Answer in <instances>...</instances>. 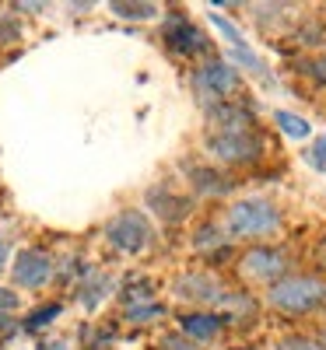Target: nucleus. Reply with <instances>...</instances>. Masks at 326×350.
<instances>
[{
  "label": "nucleus",
  "mask_w": 326,
  "mask_h": 350,
  "mask_svg": "<svg viewBox=\"0 0 326 350\" xmlns=\"http://www.w3.org/2000/svg\"><path fill=\"white\" fill-rule=\"evenodd\" d=\"M284 228V214L274 200H263V196H246V200H235L231 207L225 211V231L228 239H242V242H263L277 235Z\"/></svg>",
  "instance_id": "1"
},
{
  "label": "nucleus",
  "mask_w": 326,
  "mask_h": 350,
  "mask_svg": "<svg viewBox=\"0 0 326 350\" xmlns=\"http://www.w3.org/2000/svg\"><path fill=\"white\" fill-rule=\"evenodd\" d=\"M263 301L281 315H312L326 305V280L316 273H284L266 287Z\"/></svg>",
  "instance_id": "2"
},
{
  "label": "nucleus",
  "mask_w": 326,
  "mask_h": 350,
  "mask_svg": "<svg viewBox=\"0 0 326 350\" xmlns=\"http://www.w3.org/2000/svg\"><path fill=\"white\" fill-rule=\"evenodd\" d=\"M207 151L221 165H235V168H249L266 154V140L260 133L256 123L249 126H225V130H211L207 133Z\"/></svg>",
  "instance_id": "3"
},
{
  "label": "nucleus",
  "mask_w": 326,
  "mask_h": 350,
  "mask_svg": "<svg viewBox=\"0 0 326 350\" xmlns=\"http://www.w3.org/2000/svg\"><path fill=\"white\" fill-rule=\"evenodd\" d=\"M291 262H288V252L277 249V245H249L239 259H235V270H239V277L246 284H263V287H271L274 280H281Z\"/></svg>",
  "instance_id": "4"
},
{
  "label": "nucleus",
  "mask_w": 326,
  "mask_h": 350,
  "mask_svg": "<svg viewBox=\"0 0 326 350\" xmlns=\"http://www.w3.org/2000/svg\"><path fill=\"white\" fill-rule=\"evenodd\" d=\"M155 231H151V221H147L140 211H120L109 224H105V242L112 249H120L127 256H137L151 245Z\"/></svg>",
  "instance_id": "5"
},
{
  "label": "nucleus",
  "mask_w": 326,
  "mask_h": 350,
  "mask_svg": "<svg viewBox=\"0 0 326 350\" xmlns=\"http://www.w3.org/2000/svg\"><path fill=\"white\" fill-rule=\"evenodd\" d=\"M193 88L203 98H214V105L231 102V95L239 92V70H235L228 60H221V56H211L207 64H200L193 70Z\"/></svg>",
  "instance_id": "6"
},
{
  "label": "nucleus",
  "mask_w": 326,
  "mask_h": 350,
  "mask_svg": "<svg viewBox=\"0 0 326 350\" xmlns=\"http://www.w3.org/2000/svg\"><path fill=\"white\" fill-rule=\"evenodd\" d=\"M162 39H165L168 53L186 56V60L211 53V39H207L186 14H168V18H165V28H162Z\"/></svg>",
  "instance_id": "7"
},
{
  "label": "nucleus",
  "mask_w": 326,
  "mask_h": 350,
  "mask_svg": "<svg viewBox=\"0 0 326 350\" xmlns=\"http://www.w3.org/2000/svg\"><path fill=\"white\" fill-rule=\"evenodd\" d=\"M172 287H175V298L193 301V305H218V308H225V301H228V295H231V291H228L211 270L183 273Z\"/></svg>",
  "instance_id": "8"
},
{
  "label": "nucleus",
  "mask_w": 326,
  "mask_h": 350,
  "mask_svg": "<svg viewBox=\"0 0 326 350\" xmlns=\"http://www.w3.org/2000/svg\"><path fill=\"white\" fill-rule=\"evenodd\" d=\"M11 277L25 291L46 287L53 280V256L46 249H21L18 259H14V267H11Z\"/></svg>",
  "instance_id": "9"
},
{
  "label": "nucleus",
  "mask_w": 326,
  "mask_h": 350,
  "mask_svg": "<svg viewBox=\"0 0 326 350\" xmlns=\"http://www.w3.org/2000/svg\"><path fill=\"white\" fill-rule=\"evenodd\" d=\"M225 323H228L225 312H183V315H179V333L197 343V340L218 336V333L225 329Z\"/></svg>",
  "instance_id": "10"
},
{
  "label": "nucleus",
  "mask_w": 326,
  "mask_h": 350,
  "mask_svg": "<svg viewBox=\"0 0 326 350\" xmlns=\"http://www.w3.org/2000/svg\"><path fill=\"white\" fill-rule=\"evenodd\" d=\"M147 203H151V211L162 221H172V224L190 214V200L179 196V193H172L168 186H151V189H147Z\"/></svg>",
  "instance_id": "11"
},
{
  "label": "nucleus",
  "mask_w": 326,
  "mask_h": 350,
  "mask_svg": "<svg viewBox=\"0 0 326 350\" xmlns=\"http://www.w3.org/2000/svg\"><path fill=\"white\" fill-rule=\"evenodd\" d=\"M186 172H190L193 189H200L203 196H225V193H231V186H235L228 175H221V172H214V168H207V165H190Z\"/></svg>",
  "instance_id": "12"
},
{
  "label": "nucleus",
  "mask_w": 326,
  "mask_h": 350,
  "mask_svg": "<svg viewBox=\"0 0 326 350\" xmlns=\"http://www.w3.org/2000/svg\"><path fill=\"white\" fill-rule=\"evenodd\" d=\"M193 249L214 259V252L228 249V235H221V228L207 221V224H200V228H197V235H193Z\"/></svg>",
  "instance_id": "13"
},
{
  "label": "nucleus",
  "mask_w": 326,
  "mask_h": 350,
  "mask_svg": "<svg viewBox=\"0 0 326 350\" xmlns=\"http://www.w3.org/2000/svg\"><path fill=\"white\" fill-rule=\"evenodd\" d=\"M274 123L284 137H294V140H309L312 137V126L309 120H302L299 112H288V109H274Z\"/></svg>",
  "instance_id": "14"
},
{
  "label": "nucleus",
  "mask_w": 326,
  "mask_h": 350,
  "mask_svg": "<svg viewBox=\"0 0 326 350\" xmlns=\"http://www.w3.org/2000/svg\"><path fill=\"white\" fill-rule=\"evenodd\" d=\"M109 11L116 18H130V21H147V18H155L158 14V4H127V0H116V4H109Z\"/></svg>",
  "instance_id": "15"
},
{
  "label": "nucleus",
  "mask_w": 326,
  "mask_h": 350,
  "mask_svg": "<svg viewBox=\"0 0 326 350\" xmlns=\"http://www.w3.org/2000/svg\"><path fill=\"white\" fill-rule=\"evenodd\" d=\"M231 67L239 64L246 74H253V77H266V67H263V60L249 49V46H231V60H228Z\"/></svg>",
  "instance_id": "16"
},
{
  "label": "nucleus",
  "mask_w": 326,
  "mask_h": 350,
  "mask_svg": "<svg viewBox=\"0 0 326 350\" xmlns=\"http://www.w3.org/2000/svg\"><path fill=\"white\" fill-rule=\"evenodd\" d=\"M165 308L158 301H144V305H127V323L134 326H144V323H155V319H162Z\"/></svg>",
  "instance_id": "17"
},
{
  "label": "nucleus",
  "mask_w": 326,
  "mask_h": 350,
  "mask_svg": "<svg viewBox=\"0 0 326 350\" xmlns=\"http://www.w3.org/2000/svg\"><path fill=\"white\" fill-rule=\"evenodd\" d=\"M60 312H64V305H60V301H49V305H42V308H36L32 315H28V319H25V329H28V333H36V329H42V326H49V323H53V319H56V315H60Z\"/></svg>",
  "instance_id": "18"
},
{
  "label": "nucleus",
  "mask_w": 326,
  "mask_h": 350,
  "mask_svg": "<svg viewBox=\"0 0 326 350\" xmlns=\"http://www.w3.org/2000/svg\"><path fill=\"white\" fill-rule=\"evenodd\" d=\"M105 291H109V280L102 273H92V280L81 287V301L84 305H99V298H105Z\"/></svg>",
  "instance_id": "19"
},
{
  "label": "nucleus",
  "mask_w": 326,
  "mask_h": 350,
  "mask_svg": "<svg viewBox=\"0 0 326 350\" xmlns=\"http://www.w3.org/2000/svg\"><path fill=\"white\" fill-rule=\"evenodd\" d=\"M305 161H309L316 172H326V133L316 137L309 148H305Z\"/></svg>",
  "instance_id": "20"
},
{
  "label": "nucleus",
  "mask_w": 326,
  "mask_h": 350,
  "mask_svg": "<svg viewBox=\"0 0 326 350\" xmlns=\"http://www.w3.org/2000/svg\"><path fill=\"white\" fill-rule=\"evenodd\" d=\"M211 25L218 28V32H221V36H225V39H228L231 46H246L242 32H239V28H235V25H231L228 18H221V14H214V11H211Z\"/></svg>",
  "instance_id": "21"
},
{
  "label": "nucleus",
  "mask_w": 326,
  "mask_h": 350,
  "mask_svg": "<svg viewBox=\"0 0 326 350\" xmlns=\"http://www.w3.org/2000/svg\"><path fill=\"white\" fill-rule=\"evenodd\" d=\"M277 350H326V347L312 336H288V340H281Z\"/></svg>",
  "instance_id": "22"
},
{
  "label": "nucleus",
  "mask_w": 326,
  "mask_h": 350,
  "mask_svg": "<svg viewBox=\"0 0 326 350\" xmlns=\"http://www.w3.org/2000/svg\"><path fill=\"white\" fill-rule=\"evenodd\" d=\"M162 350H200L190 336H183V333H168L165 340H162Z\"/></svg>",
  "instance_id": "23"
},
{
  "label": "nucleus",
  "mask_w": 326,
  "mask_h": 350,
  "mask_svg": "<svg viewBox=\"0 0 326 350\" xmlns=\"http://www.w3.org/2000/svg\"><path fill=\"white\" fill-rule=\"evenodd\" d=\"M21 36V28H18V21L14 18H0V46H8V42H14Z\"/></svg>",
  "instance_id": "24"
},
{
  "label": "nucleus",
  "mask_w": 326,
  "mask_h": 350,
  "mask_svg": "<svg viewBox=\"0 0 326 350\" xmlns=\"http://www.w3.org/2000/svg\"><path fill=\"white\" fill-rule=\"evenodd\" d=\"M312 262H316V270L326 273V235H319L316 249H312Z\"/></svg>",
  "instance_id": "25"
},
{
  "label": "nucleus",
  "mask_w": 326,
  "mask_h": 350,
  "mask_svg": "<svg viewBox=\"0 0 326 350\" xmlns=\"http://www.w3.org/2000/svg\"><path fill=\"white\" fill-rule=\"evenodd\" d=\"M305 74H309V77H316L319 84H326V56H319V60L305 64Z\"/></svg>",
  "instance_id": "26"
},
{
  "label": "nucleus",
  "mask_w": 326,
  "mask_h": 350,
  "mask_svg": "<svg viewBox=\"0 0 326 350\" xmlns=\"http://www.w3.org/2000/svg\"><path fill=\"white\" fill-rule=\"evenodd\" d=\"M14 308H18V295H14V291H8V287H0V315L14 312Z\"/></svg>",
  "instance_id": "27"
},
{
  "label": "nucleus",
  "mask_w": 326,
  "mask_h": 350,
  "mask_svg": "<svg viewBox=\"0 0 326 350\" xmlns=\"http://www.w3.org/2000/svg\"><path fill=\"white\" fill-rule=\"evenodd\" d=\"M4 267H8V242L0 235V273H4Z\"/></svg>",
  "instance_id": "28"
},
{
  "label": "nucleus",
  "mask_w": 326,
  "mask_h": 350,
  "mask_svg": "<svg viewBox=\"0 0 326 350\" xmlns=\"http://www.w3.org/2000/svg\"><path fill=\"white\" fill-rule=\"evenodd\" d=\"M39 350H67V343H64V340H49V343H42Z\"/></svg>",
  "instance_id": "29"
},
{
  "label": "nucleus",
  "mask_w": 326,
  "mask_h": 350,
  "mask_svg": "<svg viewBox=\"0 0 326 350\" xmlns=\"http://www.w3.org/2000/svg\"><path fill=\"white\" fill-rule=\"evenodd\" d=\"M18 11H28V14H36V11H42V4H14Z\"/></svg>",
  "instance_id": "30"
},
{
  "label": "nucleus",
  "mask_w": 326,
  "mask_h": 350,
  "mask_svg": "<svg viewBox=\"0 0 326 350\" xmlns=\"http://www.w3.org/2000/svg\"><path fill=\"white\" fill-rule=\"evenodd\" d=\"M231 350H253V347H231Z\"/></svg>",
  "instance_id": "31"
},
{
  "label": "nucleus",
  "mask_w": 326,
  "mask_h": 350,
  "mask_svg": "<svg viewBox=\"0 0 326 350\" xmlns=\"http://www.w3.org/2000/svg\"><path fill=\"white\" fill-rule=\"evenodd\" d=\"M323 347H326V333H323Z\"/></svg>",
  "instance_id": "32"
}]
</instances>
